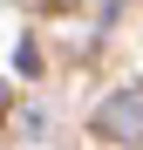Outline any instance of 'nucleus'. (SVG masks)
Segmentation results:
<instances>
[{"instance_id":"nucleus-1","label":"nucleus","mask_w":143,"mask_h":150,"mask_svg":"<svg viewBox=\"0 0 143 150\" xmlns=\"http://www.w3.org/2000/svg\"><path fill=\"white\" fill-rule=\"evenodd\" d=\"M95 130L116 143H143V89H116L102 109H95Z\"/></svg>"},{"instance_id":"nucleus-2","label":"nucleus","mask_w":143,"mask_h":150,"mask_svg":"<svg viewBox=\"0 0 143 150\" xmlns=\"http://www.w3.org/2000/svg\"><path fill=\"white\" fill-rule=\"evenodd\" d=\"M0 103H7V96H0Z\"/></svg>"}]
</instances>
